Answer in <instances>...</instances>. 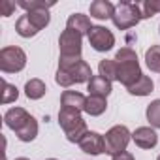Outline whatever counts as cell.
<instances>
[{
  "label": "cell",
  "instance_id": "cell-1",
  "mask_svg": "<svg viewBox=\"0 0 160 160\" xmlns=\"http://www.w3.org/2000/svg\"><path fill=\"white\" fill-rule=\"evenodd\" d=\"M92 79L91 66L81 57H60L55 81L60 87H72L73 83H89Z\"/></svg>",
  "mask_w": 160,
  "mask_h": 160
},
{
  "label": "cell",
  "instance_id": "cell-2",
  "mask_svg": "<svg viewBox=\"0 0 160 160\" xmlns=\"http://www.w3.org/2000/svg\"><path fill=\"white\" fill-rule=\"evenodd\" d=\"M115 62H117V81L122 83L126 89L132 87L143 75L141 68H139V62H138V55L130 47L119 49L117 55H115Z\"/></svg>",
  "mask_w": 160,
  "mask_h": 160
},
{
  "label": "cell",
  "instance_id": "cell-3",
  "mask_svg": "<svg viewBox=\"0 0 160 160\" xmlns=\"http://www.w3.org/2000/svg\"><path fill=\"white\" fill-rule=\"evenodd\" d=\"M58 124L64 130L68 141H72V143H79L83 139V136L89 132L87 124L81 117V111L72 109V108H64V106L58 111Z\"/></svg>",
  "mask_w": 160,
  "mask_h": 160
},
{
  "label": "cell",
  "instance_id": "cell-4",
  "mask_svg": "<svg viewBox=\"0 0 160 160\" xmlns=\"http://www.w3.org/2000/svg\"><path fill=\"white\" fill-rule=\"evenodd\" d=\"M111 19H113V25L119 30H128V28L136 27L143 19V13H141L139 4H134V2H119L115 6V13H113Z\"/></svg>",
  "mask_w": 160,
  "mask_h": 160
},
{
  "label": "cell",
  "instance_id": "cell-5",
  "mask_svg": "<svg viewBox=\"0 0 160 160\" xmlns=\"http://www.w3.org/2000/svg\"><path fill=\"white\" fill-rule=\"evenodd\" d=\"M27 66V55L21 47L10 45L0 51V70L4 73H15L21 72Z\"/></svg>",
  "mask_w": 160,
  "mask_h": 160
},
{
  "label": "cell",
  "instance_id": "cell-6",
  "mask_svg": "<svg viewBox=\"0 0 160 160\" xmlns=\"http://www.w3.org/2000/svg\"><path fill=\"white\" fill-rule=\"evenodd\" d=\"M104 139H106V152L113 156V154H119V152L126 151V145L130 143L132 134H130V130L126 126L117 124V126H113V128H109L106 132Z\"/></svg>",
  "mask_w": 160,
  "mask_h": 160
},
{
  "label": "cell",
  "instance_id": "cell-7",
  "mask_svg": "<svg viewBox=\"0 0 160 160\" xmlns=\"http://www.w3.org/2000/svg\"><path fill=\"white\" fill-rule=\"evenodd\" d=\"M81 38L77 32L66 28L60 38H58V47H60V57H81Z\"/></svg>",
  "mask_w": 160,
  "mask_h": 160
},
{
  "label": "cell",
  "instance_id": "cell-8",
  "mask_svg": "<svg viewBox=\"0 0 160 160\" xmlns=\"http://www.w3.org/2000/svg\"><path fill=\"white\" fill-rule=\"evenodd\" d=\"M89 42L92 45L94 51L106 53L109 49H113L115 45V36L111 34V30H108L106 27H92V30L89 32Z\"/></svg>",
  "mask_w": 160,
  "mask_h": 160
},
{
  "label": "cell",
  "instance_id": "cell-9",
  "mask_svg": "<svg viewBox=\"0 0 160 160\" xmlns=\"http://www.w3.org/2000/svg\"><path fill=\"white\" fill-rule=\"evenodd\" d=\"M79 149H81L83 152H87V154L98 156V154L106 152V139L98 132H87L83 136V139L79 141Z\"/></svg>",
  "mask_w": 160,
  "mask_h": 160
},
{
  "label": "cell",
  "instance_id": "cell-10",
  "mask_svg": "<svg viewBox=\"0 0 160 160\" xmlns=\"http://www.w3.org/2000/svg\"><path fill=\"white\" fill-rule=\"evenodd\" d=\"M30 119H32V115H30L27 109H23V108H12V109H8L6 115H4V122H6V126L12 128L15 134H17L19 130H23Z\"/></svg>",
  "mask_w": 160,
  "mask_h": 160
},
{
  "label": "cell",
  "instance_id": "cell-11",
  "mask_svg": "<svg viewBox=\"0 0 160 160\" xmlns=\"http://www.w3.org/2000/svg\"><path fill=\"white\" fill-rule=\"evenodd\" d=\"M132 139L134 143L139 147V149H152L156 143H158V136L152 128L149 126H139L136 128V132L132 134Z\"/></svg>",
  "mask_w": 160,
  "mask_h": 160
},
{
  "label": "cell",
  "instance_id": "cell-12",
  "mask_svg": "<svg viewBox=\"0 0 160 160\" xmlns=\"http://www.w3.org/2000/svg\"><path fill=\"white\" fill-rule=\"evenodd\" d=\"M87 91L91 96H98V98H108L113 91L111 87V81H108V79H104L102 75H92V79L89 81L87 85Z\"/></svg>",
  "mask_w": 160,
  "mask_h": 160
},
{
  "label": "cell",
  "instance_id": "cell-13",
  "mask_svg": "<svg viewBox=\"0 0 160 160\" xmlns=\"http://www.w3.org/2000/svg\"><path fill=\"white\" fill-rule=\"evenodd\" d=\"M66 28L77 32L79 36H89V32L92 30V25H91V19L83 13H73L68 17V23H66Z\"/></svg>",
  "mask_w": 160,
  "mask_h": 160
},
{
  "label": "cell",
  "instance_id": "cell-14",
  "mask_svg": "<svg viewBox=\"0 0 160 160\" xmlns=\"http://www.w3.org/2000/svg\"><path fill=\"white\" fill-rule=\"evenodd\" d=\"M60 104L64 108H72L77 111H85V104H87V96H83L81 92L75 91H64L60 96Z\"/></svg>",
  "mask_w": 160,
  "mask_h": 160
},
{
  "label": "cell",
  "instance_id": "cell-15",
  "mask_svg": "<svg viewBox=\"0 0 160 160\" xmlns=\"http://www.w3.org/2000/svg\"><path fill=\"white\" fill-rule=\"evenodd\" d=\"M115 13V6L109 2V0H94V2L91 4V17L94 19H111Z\"/></svg>",
  "mask_w": 160,
  "mask_h": 160
},
{
  "label": "cell",
  "instance_id": "cell-16",
  "mask_svg": "<svg viewBox=\"0 0 160 160\" xmlns=\"http://www.w3.org/2000/svg\"><path fill=\"white\" fill-rule=\"evenodd\" d=\"M152 89H154L152 79H151L149 75H141L132 87H128V92L134 94V96H147V94L152 92Z\"/></svg>",
  "mask_w": 160,
  "mask_h": 160
},
{
  "label": "cell",
  "instance_id": "cell-17",
  "mask_svg": "<svg viewBox=\"0 0 160 160\" xmlns=\"http://www.w3.org/2000/svg\"><path fill=\"white\" fill-rule=\"evenodd\" d=\"M45 92H47V87H45V83L42 79H30V81H27V85H25V94L30 100H40V98L45 96Z\"/></svg>",
  "mask_w": 160,
  "mask_h": 160
},
{
  "label": "cell",
  "instance_id": "cell-18",
  "mask_svg": "<svg viewBox=\"0 0 160 160\" xmlns=\"http://www.w3.org/2000/svg\"><path fill=\"white\" fill-rule=\"evenodd\" d=\"M108 109V100L106 98H98V96H89L87 104H85V113H89L91 117H98Z\"/></svg>",
  "mask_w": 160,
  "mask_h": 160
},
{
  "label": "cell",
  "instance_id": "cell-19",
  "mask_svg": "<svg viewBox=\"0 0 160 160\" xmlns=\"http://www.w3.org/2000/svg\"><path fill=\"white\" fill-rule=\"evenodd\" d=\"M15 32H17L21 38H32V36H36L40 30L30 23V19H28L27 13H25V15H21V17L17 19V23H15Z\"/></svg>",
  "mask_w": 160,
  "mask_h": 160
},
{
  "label": "cell",
  "instance_id": "cell-20",
  "mask_svg": "<svg viewBox=\"0 0 160 160\" xmlns=\"http://www.w3.org/2000/svg\"><path fill=\"white\" fill-rule=\"evenodd\" d=\"M98 72H100V75H102L104 79H108V81H117V62H115V58H113V60H111V58L100 60Z\"/></svg>",
  "mask_w": 160,
  "mask_h": 160
},
{
  "label": "cell",
  "instance_id": "cell-21",
  "mask_svg": "<svg viewBox=\"0 0 160 160\" xmlns=\"http://www.w3.org/2000/svg\"><path fill=\"white\" fill-rule=\"evenodd\" d=\"M145 62L151 72L160 73V45H151L145 53Z\"/></svg>",
  "mask_w": 160,
  "mask_h": 160
},
{
  "label": "cell",
  "instance_id": "cell-22",
  "mask_svg": "<svg viewBox=\"0 0 160 160\" xmlns=\"http://www.w3.org/2000/svg\"><path fill=\"white\" fill-rule=\"evenodd\" d=\"M17 6L28 13V12H38V10H49L55 6V2L53 0H49V2H45V0H30V2L28 0H21V2H17Z\"/></svg>",
  "mask_w": 160,
  "mask_h": 160
},
{
  "label": "cell",
  "instance_id": "cell-23",
  "mask_svg": "<svg viewBox=\"0 0 160 160\" xmlns=\"http://www.w3.org/2000/svg\"><path fill=\"white\" fill-rule=\"evenodd\" d=\"M27 17L30 19V23L38 28V30H42V28H45L47 25H49V10H38V12H28L27 13Z\"/></svg>",
  "mask_w": 160,
  "mask_h": 160
},
{
  "label": "cell",
  "instance_id": "cell-24",
  "mask_svg": "<svg viewBox=\"0 0 160 160\" xmlns=\"http://www.w3.org/2000/svg\"><path fill=\"white\" fill-rule=\"evenodd\" d=\"M36 136H38V121L32 117V119L27 122V126H25L23 130H19V132H17V138H19L21 141L28 143V141H34V139H36Z\"/></svg>",
  "mask_w": 160,
  "mask_h": 160
},
{
  "label": "cell",
  "instance_id": "cell-25",
  "mask_svg": "<svg viewBox=\"0 0 160 160\" xmlns=\"http://www.w3.org/2000/svg\"><path fill=\"white\" fill-rule=\"evenodd\" d=\"M147 121L152 128H160V100H154L147 106Z\"/></svg>",
  "mask_w": 160,
  "mask_h": 160
},
{
  "label": "cell",
  "instance_id": "cell-26",
  "mask_svg": "<svg viewBox=\"0 0 160 160\" xmlns=\"http://www.w3.org/2000/svg\"><path fill=\"white\" fill-rule=\"evenodd\" d=\"M2 98H0V102L2 104H12V102H15L17 98H19V91H17V87L15 85H10L6 79H2Z\"/></svg>",
  "mask_w": 160,
  "mask_h": 160
},
{
  "label": "cell",
  "instance_id": "cell-27",
  "mask_svg": "<svg viewBox=\"0 0 160 160\" xmlns=\"http://www.w3.org/2000/svg\"><path fill=\"white\" fill-rule=\"evenodd\" d=\"M139 8H141L143 19H147V17H152L160 12V2H156V0H147V2L139 4Z\"/></svg>",
  "mask_w": 160,
  "mask_h": 160
},
{
  "label": "cell",
  "instance_id": "cell-28",
  "mask_svg": "<svg viewBox=\"0 0 160 160\" xmlns=\"http://www.w3.org/2000/svg\"><path fill=\"white\" fill-rule=\"evenodd\" d=\"M13 12H15V2H12V0H2L0 2V15L2 17H10Z\"/></svg>",
  "mask_w": 160,
  "mask_h": 160
},
{
  "label": "cell",
  "instance_id": "cell-29",
  "mask_svg": "<svg viewBox=\"0 0 160 160\" xmlns=\"http://www.w3.org/2000/svg\"><path fill=\"white\" fill-rule=\"evenodd\" d=\"M111 160H134V156H132V152L122 151V152H119V154H113Z\"/></svg>",
  "mask_w": 160,
  "mask_h": 160
},
{
  "label": "cell",
  "instance_id": "cell-30",
  "mask_svg": "<svg viewBox=\"0 0 160 160\" xmlns=\"http://www.w3.org/2000/svg\"><path fill=\"white\" fill-rule=\"evenodd\" d=\"M15 160H28V158H23V156H21V158H15Z\"/></svg>",
  "mask_w": 160,
  "mask_h": 160
},
{
  "label": "cell",
  "instance_id": "cell-31",
  "mask_svg": "<svg viewBox=\"0 0 160 160\" xmlns=\"http://www.w3.org/2000/svg\"><path fill=\"white\" fill-rule=\"evenodd\" d=\"M47 160H57V158H47Z\"/></svg>",
  "mask_w": 160,
  "mask_h": 160
},
{
  "label": "cell",
  "instance_id": "cell-32",
  "mask_svg": "<svg viewBox=\"0 0 160 160\" xmlns=\"http://www.w3.org/2000/svg\"><path fill=\"white\" fill-rule=\"evenodd\" d=\"M156 160H160V154H158V158H156Z\"/></svg>",
  "mask_w": 160,
  "mask_h": 160
},
{
  "label": "cell",
  "instance_id": "cell-33",
  "mask_svg": "<svg viewBox=\"0 0 160 160\" xmlns=\"http://www.w3.org/2000/svg\"><path fill=\"white\" fill-rule=\"evenodd\" d=\"M158 30H160V27H158Z\"/></svg>",
  "mask_w": 160,
  "mask_h": 160
}]
</instances>
